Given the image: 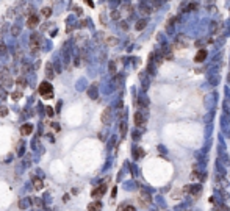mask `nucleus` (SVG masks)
<instances>
[{
    "mask_svg": "<svg viewBox=\"0 0 230 211\" xmlns=\"http://www.w3.org/2000/svg\"><path fill=\"white\" fill-rule=\"evenodd\" d=\"M39 94L44 97V99H52L53 97V88L49 81H42L41 86H39Z\"/></svg>",
    "mask_w": 230,
    "mask_h": 211,
    "instance_id": "f257e3e1",
    "label": "nucleus"
},
{
    "mask_svg": "<svg viewBox=\"0 0 230 211\" xmlns=\"http://www.w3.org/2000/svg\"><path fill=\"white\" fill-rule=\"evenodd\" d=\"M30 47H32V52H38L39 47H41V38L38 33H33L30 38Z\"/></svg>",
    "mask_w": 230,
    "mask_h": 211,
    "instance_id": "f03ea898",
    "label": "nucleus"
},
{
    "mask_svg": "<svg viewBox=\"0 0 230 211\" xmlns=\"http://www.w3.org/2000/svg\"><path fill=\"white\" fill-rule=\"evenodd\" d=\"M0 81H2V85H3L5 88H10V86L13 85V78H11V75L8 74V70H2V72H0Z\"/></svg>",
    "mask_w": 230,
    "mask_h": 211,
    "instance_id": "7ed1b4c3",
    "label": "nucleus"
},
{
    "mask_svg": "<svg viewBox=\"0 0 230 211\" xmlns=\"http://www.w3.org/2000/svg\"><path fill=\"white\" fill-rule=\"evenodd\" d=\"M38 23H39V17H38L36 14H32V16L28 17V20H27V27H28V28H36Z\"/></svg>",
    "mask_w": 230,
    "mask_h": 211,
    "instance_id": "20e7f679",
    "label": "nucleus"
},
{
    "mask_svg": "<svg viewBox=\"0 0 230 211\" xmlns=\"http://www.w3.org/2000/svg\"><path fill=\"white\" fill-rule=\"evenodd\" d=\"M105 191H107V186H105V184H100L99 188L92 189V192H91V194H92V197H94V199H96V197L99 199V197H102V196H104V192H105Z\"/></svg>",
    "mask_w": 230,
    "mask_h": 211,
    "instance_id": "39448f33",
    "label": "nucleus"
},
{
    "mask_svg": "<svg viewBox=\"0 0 230 211\" xmlns=\"http://www.w3.org/2000/svg\"><path fill=\"white\" fill-rule=\"evenodd\" d=\"M45 77H47L49 80H52V78L55 77V72H53V66H52V63H47V64H45Z\"/></svg>",
    "mask_w": 230,
    "mask_h": 211,
    "instance_id": "423d86ee",
    "label": "nucleus"
},
{
    "mask_svg": "<svg viewBox=\"0 0 230 211\" xmlns=\"http://www.w3.org/2000/svg\"><path fill=\"white\" fill-rule=\"evenodd\" d=\"M32 131H33V125H32V124H23V125H22V128H20L22 136H28Z\"/></svg>",
    "mask_w": 230,
    "mask_h": 211,
    "instance_id": "0eeeda50",
    "label": "nucleus"
},
{
    "mask_svg": "<svg viewBox=\"0 0 230 211\" xmlns=\"http://www.w3.org/2000/svg\"><path fill=\"white\" fill-rule=\"evenodd\" d=\"M110 119H111V110H110V108H105L104 113H102V122H104V124H108Z\"/></svg>",
    "mask_w": 230,
    "mask_h": 211,
    "instance_id": "6e6552de",
    "label": "nucleus"
},
{
    "mask_svg": "<svg viewBox=\"0 0 230 211\" xmlns=\"http://www.w3.org/2000/svg\"><path fill=\"white\" fill-rule=\"evenodd\" d=\"M205 58H207V52H205V50H199L197 55H196V58H194V61H196V63H202Z\"/></svg>",
    "mask_w": 230,
    "mask_h": 211,
    "instance_id": "1a4fd4ad",
    "label": "nucleus"
},
{
    "mask_svg": "<svg viewBox=\"0 0 230 211\" xmlns=\"http://www.w3.org/2000/svg\"><path fill=\"white\" fill-rule=\"evenodd\" d=\"M102 209V203L100 202H92L88 205V211H100Z\"/></svg>",
    "mask_w": 230,
    "mask_h": 211,
    "instance_id": "9d476101",
    "label": "nucleus"
},
{
    "mask_svg": "<svg viewBox=\"0 0 230 211\" xmlns=\"http://www.w3.org/2000/svg\"><path fill=\"white\" fill-rule=\"evenodd\" d=\"M135 124H136L138 127H141V125L144 124V117L141 116V113H135Z\"/></svg>",
    "mask_w": 230,
    "mask_h": 211,
    "instance_id": "9b49d317",
    "label": "nucleus"
},
{
    "mask_svg": "<svg viewBox=\"0 0 230 211\" xmlns=\"http://www.w3.org/2000/svg\"><path fill=\"white\" fill-rule=\"evenodd\" d=\"M33 184H35V188H36V189H42V181H41L39 178L33 177Z\"/></svg>",
    "mask_w": 230,
    "mask_h": 211,
    "instance_id": "f8f14e48",
    "label": "nucleus"
},
{
    "mask_svg": "<svg viewBox=\"0 0 230 211\" xmlns=\"http://www.w3.org/2000/svg\"><path fill=\"white\" fill-rule=\"evenodd\" d=\"M16 83H17L20 88H25V86H27V80H25L23 77H19V78L16 80Z\"/></svg>",
    "mask_w": 230,
    "mask_h": 211,
    "instance_id": "ddd939ff",
    "label": "nucleus"
},
{
    "mask_svg": "<svg viewBox=\"0 0 230 211\" xmlns=\"http://www.w3.org/2000/svg\"><path fill=\"white\" fill-rule=\"evenodd\" d=\"M42 14H44L45 17H50V14H52V10H50V8H42Z\"/></svg>",
    "mask_w": 230,
    "mask_h": 211,
    "instance_id": "4468645a",
    "label": "nucleus"
},
{
    "mask_svg": "<svg viewBox=\"0 0 230 211\" xmlns=\"http://www.w3.org/2000/svg\"><path fill=\"white\" fill-rule=\"evenodd\" d=\"M119 211H136V209H135L133 206H130V205H129V206H121V208H119Z\"/></svg>",
    "mask_w": 230,
    "mask_h": 211,
    "instance_id": "2eb2a0df",
    "label": "nucleus"
},
{
    "mask_svg": "<svg viewBox=\"0 0 230 211\" xmlns=\"http://www.w3.org/2000/svg\"><path fill=\"white\" fill-rule=\"evenodd\" d=\"M8 114V110L5 108V106H0V116H2V117H5Z\"/></svg>",
    "mask_w": 230,
    "mask_h": 211,
    "instance_id": "dca6fc26",
    "label": "nucleus"
},
{
    "mask_svg": "<svg viewBox=\"0 0 230 211\" xmlns=\"http://www.w3.org/2000/svg\"><path fill=\"white\" fill-rule=\"evenodd\" d=\"M144 25H146V20H139V22H138V25H136V28L141 30V28H144Z\"/></svg>",
    "mask_w": 230,
    "mask_h": 211,
    "instance_id": "f3484780",
    "label": "nucleus"
},
{
    "mask_svg": "<svg viewBox=\"0 0 230 211\" xmlns=\"http://www.w3.org/2000/svg\"><path fill=\"white\" fill-rule=\"evenodd\" d=\"M125 131H127V125L125 124H121V134L125 136Z\"/></svg>",
    "mask_w": 230,
    "mask_h": 211,
    "instance_id": "a211bd4d",
    "label": "nucleus"
},
{
    "mask_svg": "<svg viewBox=\"0 0 230 211\" xmlns=\"http://www.w3.org/2000/svg\"><path fill=\"white\" fill-rule=\"evenodd\" d=\"M110 72H111V74H116V66H114L113 61L110 63Z\"/></svg>",
    "mask_w": 230,
    "mask_h": 211,
    "instance_id": "6ab92c4d",
    "label": "nucleus"
},
{
    "mask_svg": "<svg viewBox=\"0 0 230 211\" xmlns=\"http://www.w3.org/2000/svg\"><path fill=\"white\" fill-rule=\"evenodd\" d=\"M13 99H14V100H19V99H20V92H14V94H13Z\"/></svg>",
    "mask_w": 230,
    "mask_h": 211,
    "instance_id": "aec40b11",
    "label": "nucleus"
},
{
    "mask_svg": "<svg viewBox=\"0 0 230 211\" xmlns=\"http://www.w3.org/2000/svg\"><path fill=\"white\" fill-rule=\"evenodd\" d=\"M45 111H47V114H49V116H53V110H52V108H47Z\"/></svg>",
    "mask_w": 230,
    "mask_h": 211,
    "instance_id": "412c9836",
    "label": "nucleus"
},
{
    "mask_svg": "<svg viewBox=\"0 0 230 211\" xmlns=\"http://www.w3.org/2000/svg\"><path fill=\"white\" fill-rule=\"evenodd\" d=\"M0 53H5V45L0 44Z\"/></svg>",
    "mask_w": 230,
    "mask_h": 211,
    "instance_id": "4be33fe9",
    "label": "nucleus"
},
{
    "mask_svg": "<svg viewBox=\"0 0 230 211\" xmlns=\"http://www.w3.org/2000/svg\"><path fill=\"white\" fill-rule=\"evenodd\" d=\"M13 35H19V28H13Z\"/></svg>",
    "mask_w": 230,
    "mask_h": 211,
    "instance_id": "5701e85b",
    "label": "nucleus"
},
{
    "mask_svg": "<svg viewBox=\"0 0 230 211\" xmlns=\"http://www.w3.org/2000/svg\"><path fill=\"white\" fill-rule=\"evenodd\" d=\"M228 81H230V77H228Z\"/></svg>",
    "mask_w": 230,
    "mask_h": 211,
    "instance_id": "b1692460",
    "label": "nucleus"
}]
</instances>
